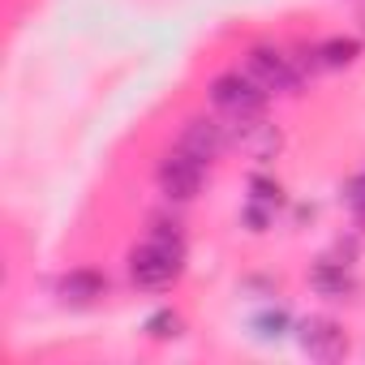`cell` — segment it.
<instances>
[{"label":"cell","mask_w":365,"mask_h":365,"mask_svg":"<svg viewBox=\"0 0 365 365\" xmlns=\"http://www.w3.org/2000/svg\"><path fill=\"white\" fill-rule=\"evenodd\" d=\"M211 103L224 112V120L232 125H245V120H262L267 112V91L250 78V73H220L211 82Z\"/></svg>","instance_id":"6da1fadb"},{"label":"cell","mask_w":365,"mask_h":365,"mask_svg":"<svg viewBox=\"0 0 365 365\" xmlns=\"http://www.w3.org/2000/svg\"><path fill=\"white\" fill-rule=\"evenodd\" d=\"M180 271H185V258L168 254V250L155 245V241H142V245L129 254V279H133L138 288H146V292L172 288V284L180 279Z\"/></svg>","instance_id":"7a4b0ae2"},{"label":"cell","mask_w":365,"mask_h":365,"mask_svg":"<svg viewBox=\"0 0 365 365\" xmlns=\"http://www.w3.org/2000/svg\"><path fill=\"white\" fill-rule=\"evenodd\" d=\"M207 168H211V163H202V159H194L190 150L176 146V150H168V155L159 159L155 180H159V190H163L172 202H190V198H198V190H202Z\"/></svg>","instance_id":"3957f363"},{"label":"cell","mask_w":365,"mask_h":365,"mask_svg":"<svg viewBox=\"0 0 365 365\" xmlns=\"http://www.w3.org/2000/svg\"><path fill=\"white\" fill-rule=\"evenodd\" d=\"M245 73L267 95H297V86H301V73H297L292 56H284L279 48H267V43H258V48L245 52Z\"/></svg>","instance_id":"277c9868"},{"label":"cell","mask_w":365,"mask_h":365,"mask_svg":"<svg viewBox=\"0 0 365 365\" xmlns=\"http://www.w3.org/2000/svg\"><path fill=\"white\" fill-rule=\"evenodd\" d=\"M228 142H232V125H224V120H211V116H194V120H185V129H180V150H190L194 159H202V163H215L224 150H228Z\"/></svg>","instance_id":"5b68a950"},{"label":"cell","mask_w":365,"mask_h":365,"mask_svg":"<svg viewBox=\"0 0 365 365\" xmlns=\"http://www.w3.org/2000/svg\"><path fill=\"white\" fill-rule=\"evenodd\" d=\"M297 339H301V348H305L314 361H339V356L348 352V335H344V327H335L331 318H305L301 331H297Z\"/></svg>","instance_id":"8992f818"},{"label":"cell","mask_w":365,"mask_h":365,"mask_svg":"<svg viewBox=\"0 0 365 365\" xmlns=\"http://www.w3.org/2000/svg\"><path fill=\"white\" fill-rule=\"evenodd\" d=\"M56 292H61V301H69V305H95L99 297H108V275H103V271H91V267H78V271L61 275Z\"/></svg>","instance_id":"52a82bcc"},{"label":"cell","mask_w":365,"mask_h":365,"mask_svg":"<svg viewBox=\"0 0 365 365\" xmlns=\"http://www.w3.org/2000/svg\"><path fill=\"white\" fill-rule=\"evenodd\" d=\"M309 284H314L322 297H331V301H348V297H356V279H352L348 262H335V258H322V262H314V271H309Z\"/></svg>","instance_id":"ba28073f"},{"label":"cell","mask_w":365,"mask_h":365,"mask_svg":"<svg viewBox=\"0 0 365 365\" xmlns=\"http://www.w3.org/2000/svg\"><path fill=\"white\" fill-rule=\"evenodd\" d=\"M318 56H322V69H344V65H352L356 56H361V43L356 39H327L322 48H318Z\"/></svg>","instance_id":"9c48e42d"},{"label":"cell","mask_w":365,"mask_h":365,"mask_svg":"<svg viewBox=\"0 0 365 365\" xmlns=\"http://www.w3.org/2000/svg\"><path fill=\"white\" fill-rule=\"evenodd\" d=\"M146 241L163 245V250H168V254H176V258H185V232H180L176 224H163V220H159V224L150 228V237H146Z\"/></svg>","instance_id":"30bf717a"},{"label":"cell","mask_w":365,"mask_h":365,"mask_svg":"<svg viewBox=\"0 0 365 365\" xmlns=\"http://www.w3.org/2000/svg\"><path fill=\"white\" fill-rule=\"evenodd\" d=\"M146 335H150V339H172V335H180V314H176V309L150 314V318H146Z\"/></svg>","instance_id":"8fae6325"},{"label":"cell","mask_w":365,"mask_h":365,"mask_svg":"<svg viewBox=\"0 0 365 365\" xmlns=\"http://www.w3.org/2000/svg\"><path fill=\"white\" fill-rule=\"evenodd\" d=\"M288 322H292V318H288L284 309H267V314L254 318V331H258L262 339H279V335L288 331Z\"/></svg>","instance_id":"7c38bea8"},{"label":"cell","mask_w":365,"mask_h":365,"mask_svg":"<svg viewBox=\"0 0 365 365\" xmlns=\"http://www.w3.org/2000/svg\"><path fill=\"white\" fill-rule=\"evenodd\" d=\"M344 202H348V211L356 220H365V172H356L348 185H344Z\"/></svg>","instance_id":"4fadbf2b"},{"label":"cell","mask_w":365,"mask_h":365,"mask_svg":"<svg viewBox=\"0 0 365 365\" xmlns=\"http://www.w3.org/2000/svg\"><path fill=\"white\" fill-rule=\"evenodd\" d=\"M279 202H284V190L275 185V180H262V176H258V180H254V207L267 211V207H279Z\"/></svg>","instance_id":"5bb4252c"}]
</instances>
